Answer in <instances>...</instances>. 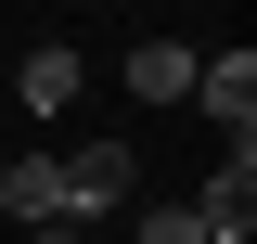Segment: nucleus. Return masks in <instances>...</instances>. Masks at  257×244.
Returning <instances> with one entry per match:
<instances>
[{
    "label": "nucleus",
    "mask_w": 257,
    "mask_h": 244,
    "mask_svg": "<svg viewBox=\"0 0 257 244\" xmlns=\"http://www.w3.org/2000/svg\"><path fill=\"white\" fill-rule=\"evenodd\" d=\"M0 218H13V231H52L64 218V167L52 154H13V167H0Z\"/></svg>",
    "instance_id": "4"
},
{
    "label": "nucleus",
    "mask_w": 257,
    "mask_h": 244,
    "mask_svg": "<svg viewBox=\"0 0 257 244\" xmlns=\"http://www.w3.org/2000/svg\"><path fill=\"white\" fill-rule=\"evenodd\" d=\"M193 218H206V244H244V231H257V142L219 154V180L193 193Z\"/></svg>",
    "instance_id": "1"
},
{
    "label": "nucleus",
    "mask_w": 257,
    "mask_h": 244,
    "mask_svg": "<svg viewBox=\"0 0 257 244\" xmlns=\"http://www.w3.org/2000/svg\"><path fill=\"white\" fill-rule=\"evenodd\" d=\"M13 90H26V116H64V103H77V52H64V39H39V52L13 64Z\"/></svg>",
    "instance_id": "5"
},
{
    "label": "nucleus",
    "mask_w": 257,
    "mask_h": 244,
    "mask_svg": "<svg viewBox=\"0 0 257 244\" xmlns=\"http://www.w3.org/2000/svg\"><path fill=\"white\" fill-rule=\"evenodd\" d=\"M128 180H142V167H128V142L64 154V218H116V206H128Z\"/></svg>",
    "instance_id": "2"
},
{
    "label": "nucleus",
    "mask_w": 257,
    "mask_h": 244,
    "mask_svg": "<svg viewBox=\"0 0 257 244\" xmlns=\"http://www.w3.org/2000/svg\"><path fill=\"white\" fill-rule=\"evenodd\" d=\"M142 244H206V218H193V206H155V218H142Z\"/></svg>",
    "instance_id": "7"
},
{
    "label": "nucleus",
    "mask_w": 257,
    "mask_h": 244,
    "mask_svg": "<svg viewBox=\"0 0 257 244\" xmlns=\"http://www.w3.org/2000/svg\"><path fill=\"white\" fill-rule=\"evenodd\" d=\"M193 103L219 116V142H257V52H219V64H193Z\"/></svg>",
    "instance_id": "3"
},
{
    "label": "nucleus",
    "mask_w": 257,
    "mask_h": 244,
    "mask_svg": "<svg viewBox=\"0 0 257 244\" xmlns=\"http://www.w3.org/2000/svg\"><path fill=\"white\" fill-rule=\"evenodd\" d=\"M128 103H193V52L180 39H142L128 52Z\"/></svg>",
    "instance_id": "6"
},
{
    "label": "nucleus",
    "mask_w": 257,
    "mask_h": 244,
    "mask_svg": "<svg viewBox=\"0 0 257 244\" xmlns=\"http://www.w3.org/2000/svg\"><path fill=\"white\" fill-rule=\"evenodd\" d=\"M26 244H77V218H52V231H26Z\"/></svg>",
    "instance_id": "8"
}]
</instances>
